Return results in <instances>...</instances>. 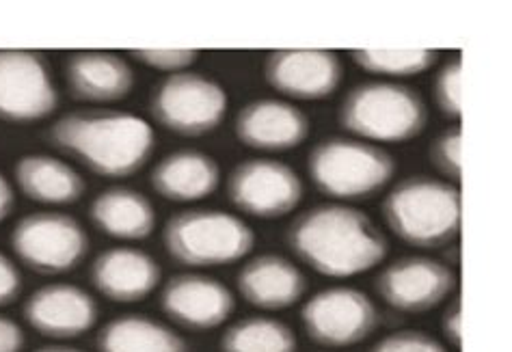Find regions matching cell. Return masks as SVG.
I'll use <instances>...</instances> for the list:
<instances>
[{
	"label": "cell",
	"mask_w": 512,
	"mask_h": 352,
	"mask_svg": "<svg viewBox=\"0 0 512 352\" xmlns=\"http://www.w3.org/2000/svg\"><path fill=\"white\" fill-rule=\"evenodd\" d=\"M286 245L296 260L327 279H353L385 262L387 236L379 223L357 206L318 203L294 216Z\"/></svg>",
	"instance_id": "obj_1"
},
{
	"label": "cell",
	"mask_w": 512,
	"mask_h": 352,
	"mask_svg": "<svg viewBox=\"0 0 512 352\" xmlns=\"http://www.w3.org/2000/svg\"><path fill=\"white\" fill-rule=\"evenodd\" d=\"M61 154L104 180L137 175L156 150L150 121L117 108H78L61 115L46 132Z\"/></svg>",
	"instance_id": "obj_2"
},
{
	"label": "cell",
	"mask_w": 512,
	"mask_h": 352,
	"mask_svg": "<svg viewBox=\"0 0 512 352\" xmlns=\"http://www.w3.org/2000/svg\"><path fill=\"white\" fill-rule=\"evenodd\" d=\"M381 219L407 247L424 251L448 247L461 236V191L456 184L437 175H407L385 193Z\"/></svg>",
	"instance_id": "obj_3"
},
{
	"label": "cell",
	"mask_w": 512,
	"mask_h": 352,
	"mask_svg": "<svg viewBox=\"0 0 512 352\" xmlns=\"http://www.w3.org/2000/svg\"><path fill=\"white\" fill-rule=\"evenodd\" d=\"M428 119L422 91L396 80H363L344 93L338 106V124L344 132L381 147L420 139Z\"/></svg>",
	"instance_id": "obj_4"
},
{
	"label": "cell",
	"mask_w": 512,
	"mask_h": 352,
	"mask_svg": "<svg viewBox=\"0 0 512 352\" xmlns=\"http://www.w3.org/2000/svg\"><path fill=\"white\" fill-rule=\"evenodd\" d=\"M169 260L188 270L221 268L245 260L255 249L253 227L221 208H186L171 214L163 227Z\"/></svg>",
	"instance_id": "obj_5"
},
{
	"label": "cell",
	"mask_w": 512,
	"mask_h": 352,
	"mask_svg": "<svg viewBox=\"0 0 512 352\" xmlns=\"http://www.w3.org/2000/svg\"><path fill=\"white\" fill-rule=\"evenodd\" d=\"M396 173L398 162L385 147L355 137H327L307 154V178L316 191L350 206L381 195Z\"/></svg>",
	"instance_id": "obj_6"
},
{
	"label": "cell",
	"mask_w": 512,
	"mask_h": 352,
	"mask_svg": "<svg viewBox=\"0 0 512 352\" xmlns=\"http://www.w3.org/2000/svg\"><path fill=\"white\" fill-rule=\"evenodd\" d=\"M147 111L158 128L175 137L201 139L217 132L229 111V93L204 72L169 74L154 85Z\"/></svg>",
	"instance_id": "obj_7"
},
{
	"label": "cell",
	"mask_w": 512,
	"mask_h": 352,
	"mask_svg": "<svg viewBox=\"0 0 512 352\" xmlns=\"http://www.w3.org/2000/svg\"><path fill=\"white\" fill-rule=\"evenodd\" d=\"M16 260L42 277L72 273L89 253V234L72 214L37 210L18 219L9 234Z\"/></svg>",
	"instance_id": "obj_8"
},
{
	"label": "cell",
	"mask_w": 512,
	"mask_h": 352,
	"mask_svg": "<svg viewBox=\"0 0 512 352\" xmlns=\"http://www.w3.org/2000/svg\"><path fill=\"white\" fill-rule=\"evenodd\" d=\"M227 199L245 216L277 221L292 214L305 197L299 171L284 160L255 156L240 160L225 180Z\"/></svg>",
	"instance_id": "obj_9"
},
{
	"label": "cell",
	"mask_w": 512,
	"mask_h": 352,
	"mask_svg": "<svg viewBox=\"0 0 512 352\" xmlns=\"http://www.w3.org/2000/svg\"><path fill=\"white\" fill-rule=\"evenodd\" d=\"M379 322V307L353 286H329L309 296L301 307L305 335L329 350L359 346L374 335Z\"/></svg>",
	"instance_id": "obj_10"
},
{
	"label": "cell",
	"mask_w": 512,
	"mask_h": 352,
	"mask_svg": "<svg viewBox=\"0 0 512 352\" xmlns=\"http://www.w3.org/2000/svg\"><path fill=\"white\" fill-rule=\"evenodd\" d=\"M59 89L50 61L37 50H0V121L29 126L57 113Z\"/></svg>",
	"instance_id": "obj_11"
},
{
	"label": "cell",
	"mask_w": 512,
	"mask_h": 352,
	"mask_svg": "<svg viewBox=\"0 0 512 352\" xmlns=\"http://www.w3.org/2000/svg\"><path fill=\"white\" fill-rule=\"evenodd\" d=\"M458 277L441 260L428 255H404L381 268L374 277V292L400 314H428L456 290Z\"/></svg>",
	"instance_id": "obj_12"
},
{
	"label": "cell",
	"mask_w": 512,
	"mask_h": 352,
	"mask_svg": "<svg viewBox=\"0 0 512 352\" xmlns=\"http://www.w3.org/2000/svg\"><path fill=\"white\" fill-rule=\"evenodd\" d=\"M266 85L288 102H322L335 96L344 80L338 52L322 48H281L266 52Z\"/></svg>",
	"instance_id": "obj_13"
},
{
	"label": "cell",
	"mask_w": 512,
	"mask_h": 352,
	"mask_svg": "<svg viewBox=\"0 0 512 352\" xmlns=\"http://www.w3.org/2000/svg\"><path fill=\"white\" fill-rule=\"evenodd\" d=\"M163 314L188 331H214L234 316L236 296L217 277L197 270L178 273L160 290Z\"/></svg>",
	"instance_id": "obj_14"
},
{
	"label": "cell",
	"mask_w": 512,
	"mask_h": 352,
	"mask_svg": "<svg viewBox=\"0 0 512 352\" xmlns=\"http://www.w3.org/2000/svg\"><path fill=\"white\" fill-rule=\"evenodd\" d=\"M26 324L48 340H78L93 331L100 318L98 301L76 283L55 281L37 288L24 301Z\"/></svg>",
	"instance_id": "obj_15"
},
{
	"label": "cell",
	"mask_w": 512,
	"mask_h": 352,
	"mask_svg": "<svg viewBox=\"0 0 512 352\" xmlns=\"http://www.w3.org/2000/svg\"><path fill=\"white\" fill-rule=\"evenodd\" d=\"M312 134V119L284 98H255L234 117V137L260 154H286Z\"/></svg>",
	"instance_id": "obj_16"
},
{
	"label": "cell",
	"mask_w": 512,
	"mask_h": 352,
	"mask_svg": "<svg viewBox=\"0 0 512 352\" xmlns=\"http://www.w3.org/2000/svg\"><path fill=\"white\" fill-rule=\"evenodd\" d=\"M63 78L70 98L91 106H109L132 96L137 74L119 52L74 50L63 61Z\"/></svg>",
	"instance_id": "obj_17"
},
{
	"label": "cell",
	"mask_w": 512,
	"mask_h": 352,
	"mask_svg": "<svg viewBox=\"0 0 512 352\" xmlns=\"http://www.w3.org/2000/svg\"><path fill=\"white\" fill-rule=\"evenodd\" d=\"M91 286L102 299L134 305L156 292L163 281V268L156 257L130 245H117L96 255L89 268Z\"/></svg>",
	"instance_id": "obj_18"
},
{
	"label": "cell",
	"mask_w": 512,
	"mask_h": 352,
	"mask_svg": "<svg viewBox=\"0 0 512 352\" xmlns=\"http://www.w3.org/2000/svg\"><path fill=\"white\" fill-rule=\"evenodd\" d=\"M236 288L242 301L255 309L284 311L305 299L307 277L288 257L260 253L240 266Z\"/></svg>",
	"instance_id": "obj_19"
},
{
	"label": "cell",
	"mask_w": 512,
	"mask_h": 352,
	"mask_svg": "<svg viewBox=\"0 0 512 352\" xmlns=\"http://www.w3.org/2000/svg\"><path fill=\"white\" fill-rule=\"evenodd\" d=\"M223 171L219 160L197 147H180L154 162L152 191L171 203H199L219 191Z\"/></svg>",
	"instance_id": "obj_20"
},
{
	"label": "cell",
	"mask_w": 512,
	"mask_h": 352,
	"mask_svg": "<svg viewBox=\"0 0 512 352\" xmlns=\"http://www.w3.org/2000/svg\"><path fill=\"white\" fill-rule=\"evenodd\" d=\"M13 184L39 206H74L87 193V182L70 162L52 154H24L13 162Z\"/></svg>",
	"instance_id": "obj_21"
},
{
	"label": "cell",
	"mask_w": 512,
	"mask_h": 352,
	"mask_svg": "<svg viewBox=\"0 0 512 352\" xmlns=\"http://www.w3.org/2000/svg\"><path fill=\"white\" fill-rule=\"evenodd\" d=\"M91 225L119 242H143L156 232L154 201L130 186H109L91 199Z\"/></svg>",
	"instance_id": "obj_22"
},
{
	"label": "cell",
	"mask_w": 512,
	"mask_h": 352,
	"mask_svg": "<svg viewBox=\"0 0 512 352\" xmlns=\"http://www.w3.org/2000/svg\"><path fill=\"white\" fill-rule=\"evenodd\" d=\"M98 352H191L167 322L147 314H119L98 331Z\"/></svg>",
	"instance_id": "obj_23"
},
{
	"label": "cell",
	"mask_w": 512,
	"mask_h": 352,
	"mask_svg": "<svg viewBox=\"0 0 512 352\" xmlns=\"http://www.w3.org/2000/svg\"><path fill=\"white\" fill-rule=\"evenodd\" d=\"M221 352H296L299 340L284 320L245 316L229 324L219 340Z\"/></svg>",
	"instance_id": "obj_24"
},
{
	"label": "cell",
	"mask_w": 512,
	"mask_h": 352,
	"mask_svg": "<svg viewBox=\"0 0 512 352\" xmlns=\"http://www.w3.org/2000/svg\"><path fill=\"white\" fill-rule=\"evenodd\" d=\"M350 61H353L363 74H368L372 78L402 83V80L422 76L433 70L439 63V52L430 48H359L350 52Z\"/></svg>",
	"instance_id": "obj_25"
},
{
	"label": "cell",
	"mask_w": 512,
	"mask_h": 352,
	"mask_svg": "<svg viewBox=\"0 0 512 352\" xmlns=\"http://www.w3.org/2000/svg\"><path fill=\"white\" fill-rule=\"evenodd\" d=\"M433 104L439 115L448 121L463 117V63L461 57L446 59L435 72Z\"/></svg>",
	"instance_id": "obj_26"
},
{
	"label": "cell",
	"mask_w": 512,
	"mask_h": 352,
	"mask_svg": "<svg viewBox=\"0 0 512 352\" xmlns=\"http://www.w3.org/2000/svg\"><path fill=\"white\" fill-rule=\"evenodd\" d=\"M463 130L458 124L446 126L435 134L428 145V160L437 171V178L456 184L463 175Z\"/></svg>",
	"instance_id": "obj_27"
},
{
	"label": "cell",
	"mask_w": 512,
	"mask_h": 352,
	"mask_svg": "<svg viewBox=\"0 0 512 352\" xmlns=\"http://www.w3.org/2000/svg\"><path fill=\"white\" fill-rule=\"evenodd\" d=\"M130 57L137 61L139 65L147 67V70L154 72H163L165 76L169 74H180L191 70V67L199 61V50H178V48H139V50H130Z\"/></svg>",
	"instance_id": "obj_28"
},
{
	"label": "cell",
	"mask_w": 512,
	"mask_h": 352,
	"mask_svg": "<svg viewBox=\"0 0 512 352\" xmlns=\"http://www.w3.org/2000/svg\"><path fill=\"white\" fill-rule=\"evenodd\" d=\"M368 352H450L437 337L420 329L394 331L381 337Z\"/></svg>",
	"instance_id": "obj_29"
},
{
	"label": "cell",
	"mask_w": 512,
	"mask_h": 352,
	"mask_svg": "<svg viewBox=\"0 0 512 352\" xmlns=\"http://www.w3.org/2000/svg\"><path fill=\"white\" fill-rule=\"evenodd\" d=\"M22 292V273L9 255L0 251V307H9L18 301Z\"/></svg>",
	"instance_id": "obj_30"
},
{
	"label": "cell",
	"mask_w": 512,
	"mask_h": 352,
	"mask_svg": "<svg viewBox=\"0 0 512 352\" xmlns=\"http://www.w3.org/2000/svg\"><path fill=\"white\" fill-rule=\"evenodd\" d=\"M441 333L443 340H446L452 348L463 346V303L461 294L450 296V303L443 309L441 316Z\"/></svg>",
	"instance_id": "obj_31"
},
{
	"label": "cell",
	"mask_w": 512,
	"mask_h": 352,
	"mask_svg": "<svg viewBox=\"0 0 512 352\" xmlns=\"http://www.w3.org/2000/svg\"><path fill=\"white\" fill-rule=\"evenodd\" d=\"M26 335L16 318L0 314V352H24Z\"/></svg>",
	"instance_id": "obj_32"
},
{
	"label": "cell",
	"mask_w": 512,
	"mask_h": 352,
	"mask_svg": "<svg viewBox=\"0 0 512 352\" xmlns=\"http://www.w3.org/2000/svg\"><path fill=\"white\" fill-rule=\"evenodd\" d=\"M13 208H16V188H13V182L7 175L0 171V225L9 219Z\"/></svg>",
	"instance_id": "obj_33"
},
{
	"label": "cell",
	"mask_w": 512,
	"mask_h": 352,
	"mask_svg": "<svg viewBox=\"0 0 512 352\" xmlns=\"http://www.w3.org/2000/svg\"><path fill=\"white\" fill-rule=\"evenodd\" d=\"M33 352H83V350L74 346H65V344H50V346H39Z\"/></svg>",
	"instance_id": "obj_34"
}]
</instances>
